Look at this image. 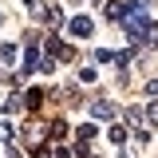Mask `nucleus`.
Segmentation results:
<instances>
[{"instance_id":"obj_1","label":"nucleus","mask_w":158,"mask_h":158,"mask_svg":"<svg viewBox=\"0 0 158 158\" xmlns=\"http://www.w3.org/2000/svg\"><path fill=\"white\" fill-rule=\"evenodd\" d=\"M127 8H131V4H123V0H107V4H103L107 24H123V20H127Z\"/></svg>"},{"instance_id":"obj_2","label":"nucleus","mask_w":158,"mask_h":158,"mask_svg":"<svg viewBox=\"0 0 158 158\" xmlns=\"http://www.w3.org/2000/svg\"><path fill=\"white\" fill-rule=\"evenodd\" d=\"M67 32H71V36H75V40H87V36H91V32H95V24H91V20H87V16H75V20H71V24H67Z\"/></svg>"},{"instance_id":"obj_3","label":"nucleus","mask_w":158,"mask_h":158,"mask_svg":"<svg viewBox=\"0 0 158 158\" xmlns=\"http://www.w3.org/2000/svg\"><path fill=\"white\" fill-rule=\"evenodd\" d=\"M40 24H48V28H56L59 20H63V12H59V4H40Z\"/></svg>"},{"instance_id":"obj_4","label":"nucleus","mask_w":158,"mask_h":158,"mask_svg":"<svg viewBox=\"0 0 158 158\" xmlns=\"http://www.w3.org/2000/svg\"><path fill=\"white\" fill-rule=\"evenodd\" d=\"M91 115L103 118V123H107V118H115V103H111V99H95V103H91Z\"/></svg>"},{"instance_id":"obj_5","label":"nucleus","mask_w":158,"mask_h":158,"mask_svg":"<svg viewBox=\"0 0 158 158\" xmlns=\"http://www.w3.org/2000/svg\"><path fill=\"white\" fill-rule=\"evenodd\" d=\"M36 63H40V48H36V44H28V48H24V75H28Z\"/></svg>"},{"instance_id":"obj_6","label":"nucleus","mask_w":158,"mask_h":158,"mask_svg":"<svg viewBox=\"0 0 158 158\" xmlns=\"http://www.w3.org/2000/svg\"><path fill=\"white\" fill-rule=\"evenodd\" d=\"M115 48H95V63H115Z\"/></svg>"},{"instance_id":"obj_7","label":"nucleus","mask_w":158,"mask_h":158,"mask_svg":"<svg viewBox=\"0 0 158 158\" xmlns=\"http://www.w3.org/2000/svg\"><path fill=\"white\" fill-rule=\"evenodd\" d=\"M24 103H28L32 111H40V107H44V91H28V95H24Z\"/></svg>"},{"instance_id":"obj_8","label":"nucleus","mask_w":158,"mask_h":158,"mask_svg":"<svg viewBox=\"0 0 158 158\" xmlns=\"http://www.w3.org/2000/svg\"><path fill=\"white\" fill-rule=\"evenodd\" d=\"M75 138H79V142H91V138H95V127H91V123H83V127L75 131Z\"/></svg>"},{"instance_id":"obj_9","label":"nucleus","mask_w":158,"mask_h":158,"mask_svg":"<svg viewBox=\"0 0 158 158\" xmlns=\"http://www.w3.org/2000/svg\"><path fill=\"white\" fill-rule=\"evenodd\" d=\"M40 71H44V75H52V71H56V56H52V52L40 59Z\"/></svg>"},{"instance_id":"obj_10","label":"nucleus","mask_w":158,"mask_h":158,"mask_svg":"<svg viewBox=\"0 0 158 158\" xmlns=\"http://www.w3.org/2000/svg\"><path fill=\"white\" fill-rule=\"evenodd\" d=\"M16 52H20L16 44H4V48H0V56H4V63H12V59H16Z\"/></svg>"},{"instance_id":"obj_11","label":"nucleus","mask_w":158,"mask_h":158,"mask_svg":"<svg viewBox=\"0 0 158 158\" xmlns=\"http://www.w3.org/2000/svg\"><path fill=\"white\" fill-rule=\"evenodd\" d=\"M146 118H150V123H154V127H158V99H154V103H150V107H146Z\"/></svg>"},{"instance_id":"obj_12","label":"nucleus","mask_w":158,"mask_h":158,"mask_svg":"<svg viewBox=\"0 0 158 158\" xmlns=\"http://www.w3.org/2000/svg\"><path fill=\"white\" fill-rule=\"evenodd\" d=\"M146 95H150V99H158V79H150V83H146Z\"/></svg>"},{"instance_id":"obj_13","label":"nucleus","mask_w":158,"mask_h":158,"mask_svg":"<svg viewBox=\"0 0 158 158\" xmlns=\"http://www.w3.org/2000/svg\"><path fill=\"white\" fill-rule=\"evenodd\" d=\"M0 24H4V16H0Z\"/></svg>"}]
</instances>
